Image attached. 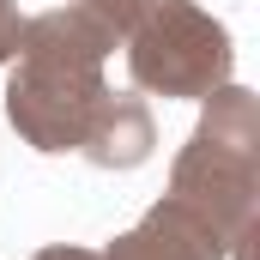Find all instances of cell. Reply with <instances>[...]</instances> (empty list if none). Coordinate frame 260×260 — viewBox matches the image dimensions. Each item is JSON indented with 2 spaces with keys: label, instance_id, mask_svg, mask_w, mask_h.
Here are the masks:
<instances>
[{
  "label": "cell",
  "instance_id": "1",
  "mask_svg": "<svg viewBox=\"0 0 260 260\" xmlns=\"http://www.w3.org/2000/svg\"><path fill=\"white\" fill-rule=\"evenodd\" d=\"M115 49H121V37L103 18H91L85 6H73V0L24 18L18 67L6 79V121H12V133L30 151H43V157L79 151V139L91 133L103 97H109L103 61Z\"/></svg>",
  "mask_w": 260,
  "mask_h": 260
},
{
  "label": "cell",
  "instance_id": "2",
  "mask_svg": "<svg viewBox=\"0 0 260 260\" xmlns=\"http://www.w3.org/2000/svg\"><path fill=\"white\" fill-rule=\"evenodd\" d=\"M170 200L212 224L230 260H248L260 218V97L248 85L230 79L206 97L188 145L170 164Z\"/></svg>",
  "mask_w": 260,
  "mask_h": 260
},
{
  "label": "cell",
  "instance_id": "3",
  "mask_svg": "<svg viewBox=\"0 0 260 260\" xmlns=\"http://www.w3.org/2000/svg\"><path fill=\"white\" fill-rule=\"evenodd\" d=\"M121 49H127V79L151 97L206 103L236 73V49H230L224 18H212L200 0H170V6L145 12L121 37Z\"/></svg>",
  "mask_w": 260,
  "mask_h": 260
},
{
  "label": "cell",
  "instance_id": "4",
  "mask_svg": "<svg viewBox=\"0 0 260 260\" xmlns=\"http://www.w3.org/2000/svg\"><path fill=\"white\" fill-rule=\"evenodd\" d=\"M97 260H230V254H224V242H218L212 224H200L188 206H176V200L164 194L133 230H121Z\"/></svg>",
  "mask_w": 260,
  "mask_h": 260
},
{
  "label": "cell",
  "instance_id": "5",
  "mask_svg": "<svg viewBox=\"0 0 260 260\" xmlns=\"http://www.w3.org/2000/svg\"><path fill=\"white\" fill-rule=\"evenodd\" d=\"M151 145H157L151 109L139 97H127V91H109L97 121H91V133L79 139V157L97 164V170H139L151 157Z\"/></svg>",
  "mask_w": 260,
  "mask_h": 260
},
{
  "label": "cell",
  "instance_id": "6",
  "mask_svg": "<svg viewBox=\"0 0 260 260\" xmlns=\"http://www.w3.org/2000/svg\"><path fill=\"white\" fill-rule=\"evenodd\" d=\"M73 6H85V12H91V18H103L115 37H127L145 12H157V6H170V0H73Z\"/></svg>",
  "mask_w": 260,
  "mask_h": 260
},
{
  "label": "cell",
  "instance_id": "7",
  "mask_svg": "<svg viewBox=\"0 0 260 260\" xmlns=\"http://www.w3.org/2000/svg\"><path fill=\"white\" fill-rule=\"evenodd\" d=\"M18 37H24V12H18V0H0V67L18 55Z\"/></svg>",
  "mask_w": 260,
  "mask_h": 260
},
{
  "label": "cell",
  "instance_id": "8",
  "mask_svg": "<svg viewBox=\"0 0 260 260\" xmlns=\"http://www.w3.org/2000/svg\"><path fill=\"white\" fill-rule=\"evenodd\" d=\"M30 260H97L91 248H73V242H55V248H37Z\"/></svg>",
  "mask_w": 260,
  "mask_h": 260
}]
</instances>
